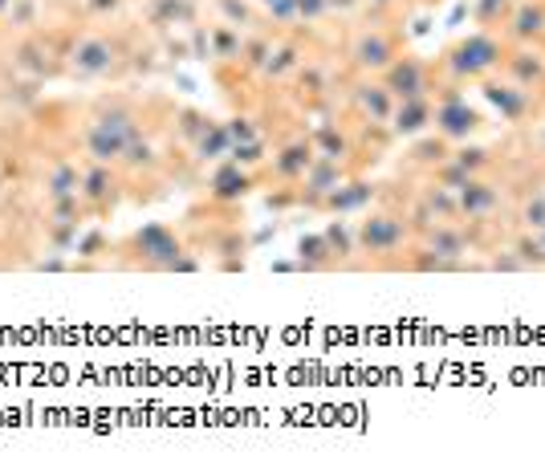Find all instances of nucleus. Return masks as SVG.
Instances as JSON below:
<instances>
[{"label":"nucleus","mask_w":545,"mask_h":476,"mask_svg":"<svg viewBox=\"0 0 545 476\" xmlns=\"http://www.w3.org/2000/svg\"><path fill=\"white\" fill-rule=\"evenodd\" d=\"M354 102L362 114H371L375 123H391V110H395V94L383 82H362L354 86Z\"/></svg>","instance_id":"nucleus-13"},{"label":"nucleus","mask_w":545,"mask_h":476,"mask_svg":"<svg viewBox=\"0 0 545 476\" xmlns=\"http://www.w3.org/2000/svg\"><path fill=\"white\" fill-rule=\"evenodd\" d=\"M484 94L493 98V106L509 118V123H521V118L529 114V106H533V90H525V86H517V82H497V78H484Z\"/></svg>","instance_id":"nucleus-8"},{"label":"nucleus","mask_w":545,"mask_h":476,"mask_svg":"<svg viewBox=\"0 0 545 476\" xmlns=\"http://www.w3.org/2000/svg\"><path fill=\"white\" fill-rule=\"evenodd\" d=\"M432 114H436L432 98H403L391 110V127H395V135H419L423 127L432 123Z\"/></svg>","instance_id":"nucleus-10"},{"label":"nucleus","mask_w":545,"mask_h":476,"mask_svg":"<svg viewBox=\"0 0 545 476\" xmlns=\"http://www.w3.org/2000/svg\"><path fill=\"white\" fill-rule=\"evenodd\" d=\"M537 241H541V249H545V228H541V232H537Z\"/></svg>","instance_id":"nucleus-27"},{"label":"nucleus","mask_w":545,"mask_h":476,"mask_svg":"<svg viewBox=\"0 0 545 476\" xmlns=\"http://www.w3.org/2000/svg\"><path fill=\"white\" fill-rule=\"evenodd\" d=\"M371 200V188L367 184H338L326 200H322V208H330V212H338V216H346V212H354V208H362Z\"/></svg>","instance_id":"nucleus-17"},{"label":"nucleus","mask_w":545,"mask_h":476,"mask_svg":"<svg viewBox=\"0 0 545 476\" xmlns=\"http://www.w3.org/2000/svg\"><path fill=\"white\" fill-rule=\"evenodd\" d=\"M297 249H301V261H306V265H330V261H334V253H330V245H326V232H322V236H306V241H301Z\"/></svg>","instance_id":"nucleus-22"},{"label":"nucleus","mask_w":545,"mask_h":476,"mask_svg":"<svg viewBox=\"0 0 545 476\" xmlns=\"http://www.w3.org/2000/svg\"><path fill=\"white\" fill-rule=\"evenodd\" d=\"M326 245H330V253H334V261L350 253V232H346V224H342V220L326 228Z\"/></svg>","instance_id":"nucleus-24"},{"label":"nucleus","mask_w":545,"mask_h":476,"mask_svg":"<svg viewBox=\"0 0 545 476\" xmlns=\"http://www.w3.org/2000/svg\"><path fill=\"white\" fill-rule=\"evenodd\" d=\"M383 86L395 94V102L403 98H432V70L419 62V57H395L383 74Z\"/></svg>","instance_id":"nucleus-4"},{"label":"nucleus","mask_w":545,"mask_h":476,"mask_svg":"<svg viewBox=\"0 0 545 476\" xmlns=\"http://www.w3.org/2000/svg\"><path fill=\"white\" fill-rule=\"evenodd\" d=\"M5 5H9V0H0V9H5Z\"/></svg>","instance_id":"nucleus-28"},{"label":"nucleus","mask_w":545,"mask_h":476,"mask_svg":"<svg viewBox=\"0 0 545 476\" xmlns=\"http://www.w3.org/2000/svg\"><path fill=\"white\" fill-rule=\"evenodd\" d=\"M301 184H306V200H310V204H322V200L342 184V167H338V163H330V159H318V155H314L310 171L301 175Z\"/></svg>","instance_id":"nucleus-11"},{"label":"nucleus","mask_w":545,"mask_h":476,"mask_svg":"<svg viewBox=\"0 0 545 476\" xmlns=\"http://www.w3.org/2000/svg\"><path fill=\"white\" fill-rule=\"evenodd\" d=\"M407 220L403 216H391V212H371L367 220H358V232H354V245L358 253H367V257H391L407 245Z\"/></svg>","instance_id":"nucleus-3"},{"label":"nucleus","mask_w":545,"mask_h":476,"mask_svg":"<svg viewBox=\"0 0 545 476\" xmlns=\"http://www.w3.org/2000/svg\"><path fill=\"white\" fill-rule=\"evenodd\" d=\"M216 57H220V62H232V57H236V37L232 33H216Z\"/></svg>","instance_id":"nucleus-26"},{"label":"nucleus","mask_w":545,"mask_h":476,"mask_svg":"<svg viewBox=\"0 0 545 476\" xmlns=\"http://www.w3.org/2000/svg\"><path fill=\"white\" fill-rule=\"evenodd\" d=\"M310 163H314V143H306V139H297V143L281 147V155H273V171L281 180H301V175L310 171Z\"/></svg>","instance_id":"nucleus-14"},{"label":"nucleus","mask_w":545,"mask_h":476,"mask_svg":"<svg viewBox=\"0 0 545 476\" xmlns=\"http://www.w3.org/2000/svg\"><path fill=\"white\" fill-rule=\"evenodd\" d=\"M497 208V192L493 184H484V180H468L460 188V200H456V212H464L468 220H489Z\"/></svg>","instance_id":"nucleus-12"},{"label":"nucleus","mask_w":545,"mask_h":476,"mask_svg":"<svg viewBox=\"0 0 545 476\" xmlns=\"http://www.w3.org/2000/svg\"><path fill=\"white\" fill-rule=\"evenodd\" d=\"M297 62H301V57H297L293 49H281L277 57L269 53V62H265V74H269V78H285L289 70H297Z\"/></svg>","instance_id":"nucleus-23"},{"label":"nucleus","mask_w":545,"mask_h":476,"mask_svg":"<svg viewBox=\"0 0 545 476\" xmlns=\"http://www.w3.org/2000/svg\"><path fill=\"white\" fill-rule=\"evenodd\" d=\"M314 155H318V159H330V163H342V159L350 155V139H346L342 131L326 127V131L314 139Z\"/></svg>","instance_id":"nucleus-19"},{"label":"nucleus","mask_w":545,"mask_h":476,"mask_svg":"<svg viewBox=\"0 0 545 476\" xmlns=\"http://www.w3.org/2000/svg\"><path fill=\"white\" fill-rule=\"evenodd\" d=\"M249 192V175L240 171V163L236 167H220L216 175H212V196L216 200H240Z\"/></svg>","instance_id":"nucleus-18"},{"label":"nucleus","mask_w":545,"mask_h":476,"mask_svg":"<svg viewBox=\"0 0 545 476\" xmlns=\"http://www.w3.org/2000/svg\"><path fill=\"white\" fill-rule=\"evenodd\" d=\"M505 62V49L493 41V37H468L460 45H452L444 57H440V70L452 78V82H484L493 78Z\"/></svg>","instance_id":"nucleus-1"},{"label":"nucleus","mask_w":545,"mask_h":476,"mask_svg":"<svg viewBox=\"0 0 545 476\" xmlns=\"http://www.w3.org/2000/svg\"><path fill=\"white\" fill-rule=\"evenodd\" d=\"M395 41L387 37V33H379V29H371V33H362L358 41H354V49H350V62H354V70L358 74H387V66L395 62Z\"/></svg>","instance_id":"nucleus-7"},{"label":"nucleus","mask_w":545,"mask_h":476,"mask_svg":"<svg viewBox=\"0 0 545 476\" xmlns=\"http://www.w3.org/2000/svg\"><path fill=\"white\" fill-rule=\"evenodd\" d=\"M114 66H118V45L106 41V37H86V41H78V49H74V57H70V74L82 78V82L106 78Z\"/></svg>","instance_id":"nucleus-5"},{"label":"nucleus","mask_w":545,"mask_h":476,"mask_svg":"<svg viewBox=\"0 0 545 476\" xmlns=\"http://www.w3.org/2000/svg\"><path fill=\"white\" fill-rule=\"evenodd\" d=\"M432 127L444 143H460L468 139L472 131H480V114L460 98V94H448L444 102H436V114H432Z\"/></svg>","instance_id":"nucleus-6"},{"label":"nucleus","mask_w":545,"mask_h":476,"mask_svg":"<svg viewBox=\"0 0 545 476\" xmlns=\"http://www.w3.org/2000/svg\"><path fill=\"white\" fill-rule=\"evenodd\" d=\"M541 33H545V13L541 9H521L513 17V37L529 41V37H541Z\"/></svg>","instance_id":"nucleus-21"},{"label":"nucleus","mask_w":545,"mask_h":476,"mask_svg":"<svg viewBox=\"0 0 545 476\" xmlns=\"http://www.w3.org/2000/svg\"><path fill=\"white\" fill-rule=\"evenodd\" d=\"M114 196H118V180H114L110 163L82 167V204L86 208H106V204H114Z\"/></svg>","instance_id":"nucleus-9"},{"label":"nucleus","mask_w":545,"mask_h":476,"mask_svg":"<svg viewBox=\"0 0 545 476\" xmlns=\"http://www.w3.org/2000/svg\"><path fill=\"white\" fill-rule=\"evenodd\" d=\"M501 70L509 74V82H517L525 90H537L545 82V57H537V53H513V57H505V62H501Z\"/></svg>","instance_id":"nucleus-15"},{"label":"nucleus","mask_w":545,"mask_h":476,"mask_svg":"<svg viewBox=\"0 0 545 476\" xmlns=\"http://www.w3.org/2000/svg\"><path fill=\"white\" fill-rule=\"evenodd\" d=\"M147 269H196V261L184 257V245H179V236L167 228V224H147L131 236L127 245Z\"/></svg>","instance_id":"nucleus-2"},{"label":"nucleus","mask_w":545,"mask_h":476,"mask_svg":"<svg viewBox=\"0 0 545 476\" xmlns=\"http://www.w3.org/2000/svg\"><path fill=\"white\" fill-rule=\"evenodd\" d=\"M228 135H232V147L236 143H257V131L249 127V118H236V123L228 127Z\"/></svg>","instance_id":"nucleus-25"},{"label":"nucleus","mask_w":545,"mask_h":476,"mask_svg":"<svg viewBox=\"0 0 545 476\" xmlns=\"http://www.w3.org/2000/svg\"><path fill=\"white\" fill-rule=\"evenodd\" d=\"M45 196H49V200L82 196V171H78L74 163H57V167H49V175H45Z\"/></svg>","instance_id":"nucleus-16"},{"label":"nucleus","mask_w":545,"mask_h":476,"mask_svg":"<svg viewBox=\"0 0 545 476\" xmlns=\"http://www.w3.org/2000/svg\"><path fill=\"white\" fill-rule=\"evenodd\" d=\"M521 228L525 232H541L545 228V188H533V196H525V204H521Z\"/></svg>","instance_id":"nucleus-20"}]
</instances>
